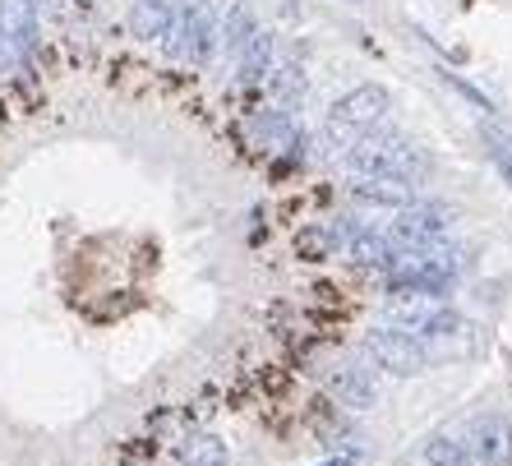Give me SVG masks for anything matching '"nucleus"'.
I'll use <instances>...</instances> for the list:
<instances>
[{
    "label": "nucleus",
    "instance_id": "nucleus-6",
    "mask_svg": "<svg viewBox=\"0 0 512 466\" xmlns=\"http://www.w3.org/2000/svg\"><path fill=\"white\" fill-rule=\"evenodd\" d=\"M393 323L397 328H406V333L425 337V342H448V337L471 333V323H466L453 305H443V300H425V296H420L416 305H402V310L393 314Z\"/></svg>",
    "mask_w": 512,
    "mask_h": 466
},
{
    "label": "nucleus",
    "instance_id": "nucleus-3",
    "mask_svg": "<svg viewBox=\"0 0 512 466\" xmlns=\"http://www.w3.org/2000/svg\"><path fill=\"white\" fill-rule=\"evenodd\" d=\"M176 56L194 70H203L208 60L222 51V10L213 0H180V19L167 37Z\"/></svg>",
    "mask_w": 512,
    "mask_h": 466
},
{
    "label": "nucleus",
    "instance_id": "nucleus-19",
    "mask_svg": "<svg viewBox=\"0 0 512 466\" xmlns=\"http://www.w3.org/2000/svg\"><path fill=\"white\" fill-rule=\"evenodd\" d=\"M273 93H277V102H282V107H296L300 97H305V74L296 70V65H282V70H277L273 65Z\"/></svg>",
    "mask_w": 512,
    "mask_h": 466
},
{
    "label": "nucleus",
    "instance_id": "nucleus-20",
    "mask_svg": "<svg viewBox=\"0 0 512 466\" xmlns=\"http://www.w3.org/2000/svg\"><path fill=\"white\" fill-rule=\"evenodd\" d=\"M65 0H37V10H60Z\"/></svg>",
    "mask_w": 512,
    "mask_h": 466
},
{
    "label": "nucleus",
    "instance_id": "nucleus-22",
    "mask_svg": "<svg viewBox=\"0 0 512 466\" xmlns=\"http://www.w3.org/2000/svg\"><path fill=\"white\" fill-rule=\"evenodd\" d=\"M5 56H10V51H5V47H0V60H5Z\"/></svg>",
    "mask_w": 512,
    "mask_h": 466
},
{
    "label": "nucleus",
    "instance_id": "nucleus-7",
    "mask_svg": "<svg viewBox=\"0 0 512 466\" xmlns=\"http://www.w3.org/2000/svg\"><path fill=\"white\" fill-rule=\"evenodd\" d=\"M466 448L476 457V466H503L512 462V425L503 416H480L466 425Z\"/></svg>",
    "mask_w": 512,
    "mask_h": 466
},
{
    "label": "nucleus",
    "instance_id": "nucleus-10",
    "mask_svg": "<svg viewBox=\"0 0 512 466\" xmlns=\"http://www.w3.org/2000/svg\"><path fill=\"white\" fill-rule=\"evenodd\" d=\"M328 388H333V397L351 411H370L374 402H379V379H374V370L356 365V360L337 365V370L328 374Z\"/></svg>",
    "mask_w": 512,
    "mask_h": 466
},
{
    "label": "nucleus",
    "instance_id": "nucleus-9",
    "mask_svg": "<svg viewBox=\"0 0 512 466\" xmlns=\"http://www.w3.org/2000/svg\"><path fill=\"white\" fill-rule=\"evenodd\" d=\"M231 60H236V84L240 88L263 84V79L273 74V65H277V33L273 28H254L250 42H245Z\"/></svg>",
    "mask_w": 512,
    "mask_h": 466
},
{
    "label": "nucleus",
    "instance_id": "nucleus-2",
    "mask_svg": "<svg viewBox=\"0 0 512 466\" xmlns=\"http://www.w3.org/2000/svg\"><path fill=\"white\" fill-rule=\"evenodd\" d=\"M393 111V93L383 84H356L351 93H342L323 116V144L333 153H346L351 144H360L365 134H374L383 125V116Z\"/></svg>",
    "mask_w": 512,
    "mask_h": 466
},
{
    "label": "nucleus",
    "instance_id": "nucleus-8",
    "mask_svg": "<svg viewBox=\"0 0 512 466\" xmlns=\"http://www.w3.org/2000/svg\"><path fill=\"white\" fill-rule=\"evenodd\" d=\"M37 24H42L37 0H0V47L10 56H24L37 47Z\"/></svg>",
    "mask_w": 512,
    "mask_h": 466
},
{
    "label": "nucleus",
    "instance_id": "nucleus-14",
    "mask_svg": "<svg viewBox=\"0 0 512 466\" xmlns=\"http://www.w3.org/2000/svg\"><path fill=\"white\" fill-rule=\"evenodd\" d=\"M416 462L420 466H476V457H471L462 434L439 430V434H429V439H420Z\"/></svg>",
    "mask_w": 512,
    "mask_h": 466
},
{
    "label": "nucleus",
    "instance_id": "nucleus-1",
    "mask_svg": "<svg viewBox=\"0 0 512 466\" xmlns=\"http://www.w3.org/2000/svg\"><path fill=\"white\" fill-rule=\"evenodd\" d=\"M342 167L346 176H383L416 185V190L429 180V157L411 139H393V134H365L360 144H351L342 153Z\"/></svg>",
    "mask_w": 512,
    "mask_h": 466
},
{
    "label": "nucleus",
    "instance_id": "nucleus-15",
    "mask_svg": "<svg viewBox=\"0 0 512 466\" xmlns=\"http://www.w3.org/2000/svg\"><path fill=\"white\" fill-rule=\"evenodd\" d=\"M254 28H259V19H254V5H250V0H236V5L222 14V51H227V56H236V51L250 42Z\"/></svg>",
    "mask_w": 512,
    "mask_h": 466
},
{
    "label": "nucleus",
    "instance_id": "nucleus-17",
    "mask_svg": "<svg viewBox=\"0 0 512 466\" xmlns=\"http://www.w3.org/2000/svg\"><path fill=\"white\" fill-rule=\"evenodd\" d=\"M180 466H231V453L213 434H194V439L180 443Z\"/></svg>",
    "mask_w": 512,
    "mask_h": 466
},
{
    "label": "nucleus",
    "instance_id": "nucleus-18",
    "mask_svg": "<svg viewBox=\"0 0 512 466\" xmlns=\"http://www.w3.org/2000/svg\"><path fill=\"white\" fill-rule=\"evenodd\" d=\"M337 245H342V231L337 227H310L300 236V254H305V259H314V254L328 259V254H337Z\"/></svg>",
    "mask_w": 512,
    "mask_h": 466
},
{
    "label": "nucleus",
    "instance_id": "nucleus-5",
    "mask_svg": "<svg viewBox=\"0 0 512 466\" xmlns=\"http://www.w3.org/2000/svg\"><path fill=\"white\" fill-rule=\"evenodd\" d=\"M453 227H457V213L448 204H406L393 213L383 236H388V245L397 254V250H420V245H439V240H448Z\"/></svg>",
    "mask_w": 512,
    "mask_h": 466
},
{
    "label": "nucleus",
    "instance_id": "nucleus-11",
    "mask_svg": "<svg viewBox=\"0 0 512 466\" xmlns=\"http://www.w3.org/2000/svg\"><path fill=\"white\" fill-rule=\"evenodd\" d=\"M180 19V0H130V37L167 42Z\"/></svg>",
    "mask_w": 512,
    "mask_h": 466
},
{
    "label": "nucleus",
    "instance_id": "nucleus-4",
    "mask_svg": "<svg viewBox=\"0 0 512 466\" xmlns=\"http://www.w3.org/2000/svg\"><path fill=\"white\" fill-rule=\"evenodd\" d=\"M365 351L374 356V365H379V370L397 374V379L425 374L429 360H434V351H429L425 337L406 333V328H397V323H379V328H370V337H365Z\"/></svg>",
    "mask_w": 512,
    "mask_h": 466
},
{
    "label": "nucleus",
    "instance_id": "nucleus-16",
    "mask_svg": "<svg viewBox=\"0 0 512 466\" xmlns=\"http://www.w3.org/2000/svg\"><path fill=\"white\" fill-rule=\"evenodd\" d=\"M480 144H485V157L494 162V171L503 176V185L512 190V130L485 120V125H480Z\"/></svg>",
    "mask_w": 512,
    "mask_h": 466
},
{
    "label": "nucleus",
    "instance_id": "nucleus-12",
    "mask_svg": "<svg viewBox=\"0 0 512 466\" xmlns=\"http://www.w3.org/2000/svg\"><path fill=\"white\" fill-rule=\"evenodd\" d=\"M250 134L263 153H282V148H300V130H296V111L291 107H273L263 116L250 120Z\"/></svg>",
    "mask_w": 512,
    "mask_h": 466
},
{
    "label": "nucleus",
    "instance_id": "nucleus-21",
    "mask_svg": "<svg viewBox=\"0 0 512 466\" xmlns=\"http://www.w3.org/2000/svg\"><path fill=\"white\" fill-rule=\"evenodd\" d=\"M323 466H351V457H333V462H323Z\"/></svg>",
    "mask_w": 512,
    "mask_h": 466
},
{
    "label": "nucleus",
    "instance_id": "nucleus-13",
    "mask_svg": "<svg viewBox=\"0 0 512 466\" xmlns=\"http://www.w3.org/2000/svg\"><path fill=\"white\" fill-rule=\"evenodd\" d=\"M351 199L356 204H370V208H397L416 204V185H402V180H383V176H351Z\"/></svg>",
    "mask_w": 512,
    "mask_h": 466
}]
</instances>
